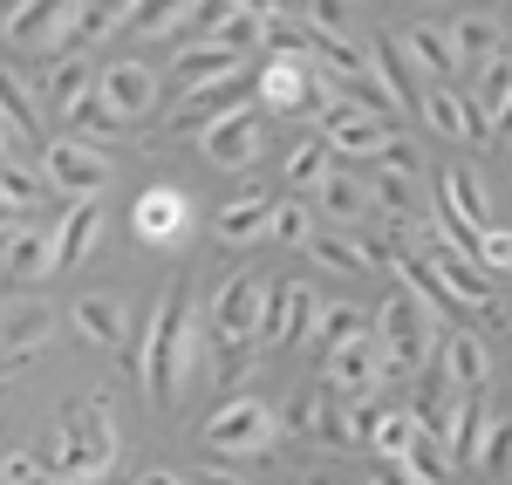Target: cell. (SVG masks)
<instances>
[{
  "label": "cell",
  "instance_id": "cell-1",
  "mask_svg": "<svg viewBox=\"0 0 512 485\" xmlns=\"http://www.w3.org/2000/svg\"><path fill=\"white\" fill-rule=\"evenodd\" d=\"M198 356H205V335L192 322V281L178 274V281L158 294V308H151V328H144V349H137V390H144V404L151 410H171L185 397V383H192Z\"/></svg>",
  "mask_w": 512,
  "mask_h": 485
},
{
  "label": "cell",
  "instance_id": "cell-2",
  "mask_svg": "<svg viewBox=\"0 0 512 485\" xmlns=\"http://www.w3.org/2000/svg\"><path fill=\"white\" fill-rule=\"evenodd\" d=\"M117 458H123V438H117L110 397H82L62 417V438H55V458H48V485H96L117 472Z\"/></svg>",
  "mask_w": 512,
  "mask_h": 485
},
{
  "label": "cell",
  "instance_id": "cell-3",
  "mask_svg": "<svg viewBox=\"0 0 512 485\" xmlns=\"http://www.w3.org/2000/svg\"><path fill=\"white\" fill-rule=\"evenodd\" d=\"M369 335H376V349H383V369L390 376H410V369H431L437 342H444V328L396 287L390 301H383V315H369Z\"/></svg>",
  "mask_w": 512,
  "mask_h": 485
},
{
  "label": "cell",
  "instance_id": "cell-4",
  "mask_svg": "<svg viewBox=\"0 0 512 485\" xmlns=\"http://www.w3.org/2000/svg\"><path fill=\"white\" fill-rule=\"evenodd\" d=\"M280 445V417L260 397H226L205 417V451L212 458H267Z\"/></svg>",
  "mask_w": 512,
  "mask_h": 485
},
{
  "label": "cell",
  "instance_id": "cell-5",
  "mask_svg": "<svg viewBox=\"0 0 512 485\" xmlns=\"http://www.w3.org/2000/svg\"><path fill=\"white\" fill-rule=\"evenodd\" d=\"M437 267V281H444V294H451V308L458 315H472V322H506V301L492 294V274L478 267L472 253H458V246H444V240H431V253H424Z\"/></svg>",
  "mask_w": 512,
  "mask_h": 485
},
{
  "label": "cell",
  "instance_id": "cell-6",
  "mask_svg": "<svg viewBox=\"0 0 512 485\" xmlns=\"http://www.w3.org/2000/svg\"><path fill=\"white\" fill-rule=\"evenodd\" d=\"M41 171H48L55 192H69L76 205H89L96 192H110V158H103L96 144H82V137H55V144L41 151Z\"/></svg>",
  "mask_w": 512,
  "mask_h": 485
},
{
  "label": "cell",
  "instance_id": "cell-7",
  "mask_svg": "<svg viewBox=\"0 0 512 485\" xmlns=\"http://www.w3.org/2000/svg\"><path fill=\"white\" fill-rule=\"evenodd\" d=\"M171 96H205V89H226V82H239V55L233 48H219V41H185L178 55H171Z\"/></svg>",
  "mask_w": 512,
  "mask_h": 485
},
{
  "label": "cell",
  "instance_id": "cell-8",
  "mask_svg": "<svg viewBox=\"0 0 512 485\" xmlns=\"http://www.w3.org/2000/svg\"><path fill=\"white\" fill-rule=\"evenodd\" d=\"M164 96V82L144 69V62H110V69H96V103L110 110L117 123L130 117H151V103Z\"/></svg>",
  "mask_w": 512,
  "mask_h": 485
},
{
  "label": "cell",
  "instance_id": "cell-9",
  "mask_svg": "<svg viewBox=\"0 0 512 485\" xmlns=\"http://www.w3.org/2000/svg\"><path fill=\"white\" fill-rule=\"evenodd\" d=\"M130 226H137L144 246H178L192 233V199H185L178 185H151L144 199L130 205Z\"/></svg>",
  "mask_w": 512,
  "mask_h": 485
},
{
  "label": "cell",
  "instance_id": "cell-10",
  "mask_svg": "<svg viewBox=\"0 0 512 485\" xmlns=\"http://www.w3.org/2000/svg\"><path fill=\"white\" fill-rule=\"evenodd\" d=\"M383 376H390V369H383L376 335H362V342H349V349H335V356H328L321 390H328V397H349V404H362V397H376V383H383Z\"/></svg>",
  "mask_w": 512,
  "mask_h": 485
},
{
  "label": "cell",
  "instance_id": "cell-11",
  "mask_svg": "<svg viewBox=\"0 0 512 485\" xmlns=\"http://www.w3.org/2000/svg\"><path fill=\"white\" fill-rule=\"evenodd\" d=\"M55 342V308H7L0 315V363H7V376H21V369H35V356Z\"/></svg>",
  "mask_w": 512,
  "mask_h": 485
},
{
  "label": "cell",
  "instance_id": "cell-12",
  "mask_svg": "<svg viewBox=\"0 0 512 485\" xmlns=\"http://www.w3.org/2000/svg\"><path fill=\"white\" fill-rule=\"evenodd\" d=\"M260 144H267V130H260V103L239 110V117H226V123H212V130L198 137V151L219 164V171H246V164L260 158Z\"/></svg>",
  "mask_w": 512,
  "mask_h": 485
},
{
  "label": "cell",
  "instance_id": "cell-13",
  "mask_svg": "<svg viewBox=\"0 0 512 485\" xmlns=\"http://www.w3.org/2000/svg\"><path fill=\"white\" fill-rule=\"evenodd\" d=\"M287 424L301 431V438H315V445H355V431H349V410H342V397H328L321 383H308L301 397H294V410H287Z\"/></svg>",
  "mask_w": 512,
  "mask_h": 485
},
{
  "label": "cell",
  "instance_id": "cell-14",
  "mask_svg": "<svg viewBox=\"0 0 512 485\" xmlns=\"http://www.w3.org/2000/svg\"><path fill=\"white\" fill-rule=\"evenodd\" d=\"M308 96H315V69H308V55H274V62L260 69V110L294 117V110H308Z\"/></svg>",
  "mask_w": 512,
  "mask_h": 485
},
{
  "label": "cell",
  "instance_id": "cell-15",
  "mask_svg": "<svg viewBox=\"0 0 512 485\" xmlns=\"http://www.w3.org/2000/svg\"><path fill=\"white\" fill-rule=\"evenodd\" d=\"M69 322H76V335L96 342V349H123V342H130V308H123V294H82L76 308H69Z\"/></svg>",
  "mask_w": 512,
  "mask_h": 485
},
{
  "label": "cell",
  "instance_id": "cell-16",
  "mask_svg": "<svg viewBox=\"0 0 512 485\" xmlns=\"http://www.w3.org/2000/svg\"><path fill=\"white\" fill-rule=\"evenodd\" d=\"M308 322H315V294H308L301 281H287V287H274V294H267L260 342H267V349H287V342H294V335H301Z\"/></svg>",
  "mask_w": 512,
  "mask_h": 485
},
{
  "label": "cell",
  "instance_id": "cell-17",
  "mask_svg": "<svg viewBox=\"0 0 512 485\" xmlns=\"http://www.w3.org/2000/svg\"><path fill=\"white\" fill-rule=\"evenodd\" d=\"M437 369L451 376L458 397H478V390L492 383V356H485L478 335H444V342H437Z\"/></svg>",
  "mask_w": 512,
  "mask_h": 485
},
{
  "label": "cell",
  "instance_id": "cell-18",
  "mask_svg": "<svg viewBox=\"0 0 512 485\" xmlns=\"http://www.w3.org/2000/svg\"><path fill=\"white\" fill-rule=\"evenodd\" d=\"M69 35V7H48V0H21L7 14V41L14 48H48V41Z\"/></svg>",
  "mask_w": 512,
  "mask_h": 485
},
{
  "label": "cell",
  "instance_id": "cell-19",
  "mask_svg": "<svg viewBox=\"0 0 512 485\" xmlns=\"http://www.w3.org/2000/svg\"><path fill=\"white\" fill-rule=\"evenodd\" d=\"M41 96H48L55 110H82V103L96 96V62H89V55H62V62H48Z\"/></svg>",
  "mask_w": 512,
  "mask_h": 485
},
{
  "label": "cell",
  "instance_id": "cell-20",
  "mask_svg": "<svg viewBox=\"0 0 512 485\" xmlns=\"http://www.w3.org/2000/svg\"><path fill=\"white\" fill-rule=\"evenodd\" d=\"M198 21L212 28L219 48H233V55H246L253 41L267 35V7H198Z\"/></svg>",
  "mask_w": 512,
  "mask_h": 485
},
{
  "label": "cell",
  "instance_id": "cell-21",
  "mask_svg": "<svg viewBox=\"0 0 512 485\" xmlns=\"http://www.w3.org/2000/svg\"><path fill=\"white\" fill-rule=\"evenodd\" d=\"M0 274L21 281V287L55 274V233H14V240L0 246Z\"/></svg>",
  "mask_w": 512,
  "mask_h": 485
},
{
  "label": "cell",
  "instance_id": "cell-22",
  "mask_svg": "<svg viewBox=\"0 0 512 485\" xmlns=\"http://www.w3.org/2000/svg\"><path fill=\"white\" fill-rule=\"evenodd\" d=\"M267 226H274V199L267 192H239L233 205H219V240L253 246V240H267Z\"/></svg>",
  "mask_w": 512,
  "mask_h": 485
},
{
  "label": "cell",
  "instance_id": "cell-23",
  "mask_svg": "<svg viewBox=\"0 0 512 485\" xmlns=\"http://www.w3.org/2000/svg\"><path fill=\"white\" fill-rule=\"evenodd\" d=\"M239 110H253V103L239 96V82H226V89H205V96H192V103H178V117H171V130H192V137H205L212 123L239 117Z\"/></svg>",
  "mask_w": 512,
  "mask_h": 485
},
{
  "label": "cell",
  "instance_id": "cell-24",
  "mask_svg": "<svg viewBox=\"0 0 512 485\" xmlns=\"http://www.w3.org/2000/svg\"><path fill=\"white\" fill-rule=\"evenodd\" d=\"M417 110H424V123H431L437 137H458V144H478L472 117H465V89H451V82H431Z\"/></svg>",
  "mask_w": 512,
  "mask_h": 485
},
{
  "label": "cell",
  "instance_id": "cell-25",
  "mask_svg": "<svg viewBox=\"0 0 512 485\" xmlns=\"http://www.w3.org/2000/svg\"><path fill=\"white\" fill-rule=\"evenodd\" d=\"M0 130H7V144H41L35 96H28V82L7 76V69H0Z\"/></svg>",
  "mask_w": 512,
  "mask_h": 485
},
{
  "label": "cell",
  "instance_id": "cell-26",
  "mask_svg": "<svg viewBox=\"0 0 512 485\" xmlns=\"http://www.w3.org/2000/svg\"><path fill=\"white\" fill-rule=\"evenodd\" d=\"M315 342L321 356H335V349H349V342H362L369 335V308H355V301H335V308H315Z\"/></svg>",
  "mask_w": 512,
  "mask_h": 485
},
{
  "label": "cell",
  "instance_id": "cell-27",
  "mask_svg": "<svg viewBox=\"0 0 512 485\" xmlns=\"http://www.w3.org/2000/svg\"><path fill=\"white\" fill-rule=\"evenodd\" d=\"M444 35L458 48V62H499V21L492 14H458V21H444Z\"/></svg>",
  "mask_w": 512,
  "mask_h": 485
},
{
  "label": "cell",
  "instance_id": "cell-28",
  "mask_svg": "<svg viewBox=\"0 0 512 485\" xmlns=\"http://www.w3.org/2000/svg\"><path fill=\"white\" fill-rule=\"evenodd\" d=\"M403 55H410V62H417L431 82H444L451 69H458V48H451V35H444V28H431V21H417V28L403 35Z\"/></svg>",
  "mask_w": 512,
  "mask_h": 485
},
{
  "label": "cell",
  "instance_id": "cell-29",
  "mask_svg": "<svg viewBox=\"0 0 512 485\" xmlns=\"http://www.w3.org/2000/svg\"><path fill=\"white\" fill-rule=\"evenodd\" d=\"M96 205H69V219L55 226V274L62 267H76V260H89V246H96Z\"/></svg>",
  "mask_w": 512,
  "mask_h": 485
},
{
  "label": "cell",
  "instance_id": "cell-30",
  "mask_svg": "<svg viewBox=\"0 0 512 485\" xmlns=\"http://www.w3.org/2000/svg\"><path fill=\"white\" fill-rule=\"evenodd\" d=\"M130 21V7H69V35H62V55H89V41L110 35Z\"/></svg>",
  "mask_w": 512,
  "mask_h": 485
},
{
  "label": "cell",
  "instance_id": "cell-31",
  "mask_svg": "<svg viewBox=\"0 0 512 485\" xmlns=\"http://www.w3.org/2000/svg\"><path fill=\"white\" fill-rule=\"evenodd\" d=\"M328 178H335V151H328L321 137H308V144L287 151V185H294V192H321Z\"/></svg>",
  "mask_w": 512,
  "mask_h": 485
},
{
  "label": "cell",
  "instance_id": "cell-32",
  "mask_svg": "<svg viewBox=\"0 0 512 485\" xmlns=\"http://www.w3.org/2000/svg\"><path fill=\"white\" fill-rule=\"evenodd\" d=\"M369 76L383 82V110H403V103H410V82H403V55H396V41H376V48H369Z\"/></svg>",
  "mask_w": 512,
  "mask_h": 485
},
{
  "label": "cell",
  "instance_id": "cell-33",
  "mask_svg": "<svg viewBox=\"0 0 512 485\" xmlns=\"http://www.w3.org/2000/svg\"><path fill=\"white\" fill-rule=\"evenodd\" d=\"M267 240H274V246H315V219H308V205L274 199V226H267Z\"/></svg>",
  "mask_w": 512,
  "mask_h": 485
},
{
  "label": "cell",
  "instance_id": "cell-34",
  "mask_svg": "<svg viewBox=\"0 0 512 485\" xmlns=\"http://www.w3.org/2000/svg\"><path fill=\"white\" fill-rule=\"evenodd\" d=\"M123 28H144V35H185V28H198V7H130Z\"/></svg>",
  "mask_w": 512,
  "mask_h": 485
},
{
  "label": "cell",
  "instance_id": "cell-35",
  "mask_svg": "<svg viewBox=\"0 0 512 485\" xmlns=\"http://www.w3.org/2000/svg\"><path fill=\"white\" fill-rule=\"evenodd\" d=\"M472 465H485V472H512V424L492 410L485 417V438H478V458Z\"/></svg>",
  "mask_w": 512,
  "mask_h": 485
},
{
  "label": "cell",
  "instance_id": "cell-36",
  "mask_svg": "<svg viewBox=\"0 0 512 485\" xmlns=\"http://www.w3.org/2000/svg\"><path fill=\"white\" fill-rule=\"evenodd\" d=\"M376 164H383L390 178H410V185L424 178V158H417V144H410L403 130H390V137H383V151H376Z\"/></svg>",
  "mask_w": 512,
  "mask_h": 485
},
{
  "label": "cell",
  "instance_id": "cell-37",
  "mask_svg": "<svg viewBox=\"0 0 512 485\" xmlns=\"http://www.w3.org/2000/svg\"><path fill=\"white\" fill-rule=\"evenodd\" d=\"M321 205H328V219H355V212H362V205H369V192H362V185H355L349 171H335V178H328V185H321Z\"/></svg>",
  "mask_w": 512,
  "mask_h": 485
},
{
  "label": "cell",
  "instance_id": "cell-38",
  "mask_svg": "<svg viewBox=\"0 0 512 485\" xmlns=\"http://www.w3.org/2000/svg\"><path fill=\"white\" fill-rule=\"evenodd\" d=\"M472 260L485 274H512V226H485V240L472 246Z\"/></svg>",
  "mask_w": 512,
  "mask_h": 485
},
{
  "label": "cell",
  "instance_id": "cell-39",
  "mask_svg": "<svg viewBox=\"0 0 512 485\" xmlns=\"http://www.w3.org/2000/svg\"><path fill=\"white\" fill-rule=\"evenodd\" d=\"M0 199L14 205V212L35 205L41 199V178H35V171H21V164H0Z\"/></svg>",
  "mask_w": 512,
  "mask_h": 485
},
{
  "label": "cell",
  "instance_id": "cell-40",
  "mask_svg": "<svg viewBox=\"0 0 512 485\" xmlns=\"http://www.w3.org/2000/svg\"><path fill=\"white\" fill-rule=\"evenodd\" d=\"M403 465H410V479H417V485H444V451H437L431 438H417Z\"/></svg>",
  "mask_w": 512,
  "mask_h": 485
},
{
  "label": "cell",
  "instance_id": "cell-41",
  "mask_svg": "<svg viewBox=\"0 0 512 485\" xmlns=\"http://www.w3.org/2000/svg\"><path fill=\"white\" fill-rule=\"evenodd\" d=\"M376 199L390 205V212H417V185H410V178H390V171H376Z\"/></svg>",
  "mask_w": 512,
  "mask_h": 485
},
{
  "label": "cell",
  "instance_id": "cell-42",
  "mask_svg": "<svg viewBox=\"0 0 512 485\" xmlns=\"http://www.w3.org/2000/svg\"><path fill=\"white\" fill-rule=\"evenodd\" d=\"M308 253H315V260H328V267H342V274H355V267H362V246H355V240H315Z\"/></svg>",
  "mask_w": 512,
  "mask_h": 485
},
{
  "label": "cell",
  "instance_id": "cell-43",
  "mask_svg": "<svg viewBox=\"0 0 512 485\" xmlns=\"http://www.w3.org/2000/svg\"><path fill=\"white\" fill-rule=\"evenodd\" d=\"M69 117L82 123V137H117L123 123L110 117V110H103V103H96V96H89V103H82V110H69Z\"/></svg>",
  "mask_w": 512,
  "mask_h": 485
},
{
  "label": "cell",
  "instance_id": "cell-44",
  "mask_svg": "<svg viewBox=\"0 0 512 485\" xmlns=\"http://www.w3.org/2000/svg\"><path fill=\"white\" fill-rule=\"evenodd\" d=\"M35 479H41V465L28 451H7V458H0V485H35Z\"/></svg>",
  "mask_w": 512,
  "mask_h": 485
},
{
  "label": "cell",
  "instance_id": "cell-45",
  "mask_svg": "<svg viewBox=\"0 0 512 485\" xmlns=\"http://www.w3.org/2000/svg\"><path fill=\"white\" fill-rule=\"evenodd\" d=\"M185 485H246L239 472H226V465H198V472H178Z\"/></svg>",
  "mask_w": 512,
  "mask_h": 485
},
{
  "label": "cell",
  "instance_id": "cell-46",
  "mask_svg": "<svg viewBox=\"0 0 512 485\" xmlns=\"http://www.w3.org/2000/svg\"><path fill=\"white\" fill-rule=\"evenodd\" d=\"M369 485H417V479H410V465H403V458H383V465L369 472Z\"/></svg>",
  "mask_w": 512,
  "mask_h": 485
},
{
  "label": "cell",
  "instance_id": "cell-47",
  "mask_svg": "<svg viewBox=\"0 0 512 485\" xmlns=\"http://www.w3.org/2000/svg\"><path fill=\"white\" fill-rule=\"evenodd\" d=\"M14 219H21V212H14V205H7V199H0V246H7V240H14Z\"/></svg>",
  "mask_w": 512,
  "mask_h": 485
},
{
  "label": "cell",
  "instance_id": "cell-48",
  "mask_svg": "<svg viewBox=\"0 0 512 485\" xmlns=\"http://www.w3.org/2000/svg\"><path fill=\"white\" fill-rule=\"evenodd\" d=\"M137 485H185V479H178V472H144Z\"/></svg>",
  "mask_w": 512,
  "mask_h": 485
},
{
  "label": "cell",
  "instance_id": "cell-49",
  "mask_svg": "<svg viewBox=\"0 0 512 485\" xmlns=\"http://www.w3.org/2000/svg\"><path fill=\"white\" fill-rule=\"evenodd\" d=\"M492 137H512V103L499 110V123H492Z\"/></svg>",
  "mask_w": 512,
  "mask_h": 485
},
{
  "label": "cell",
  "instance_id": "cell-50",
  "mask_svg": "<svg viewBox=\"0 0 512 485\" xmlns=\"http://www.w3.org/2000/svg\"><path fill=\"white\" fill-rule=\"evenodd\" d=\"M0 151H14V144H7V130H0Z\"/></svg>",
  "mask_w": 512,
  "mask_h": 485
}]
</instances>
